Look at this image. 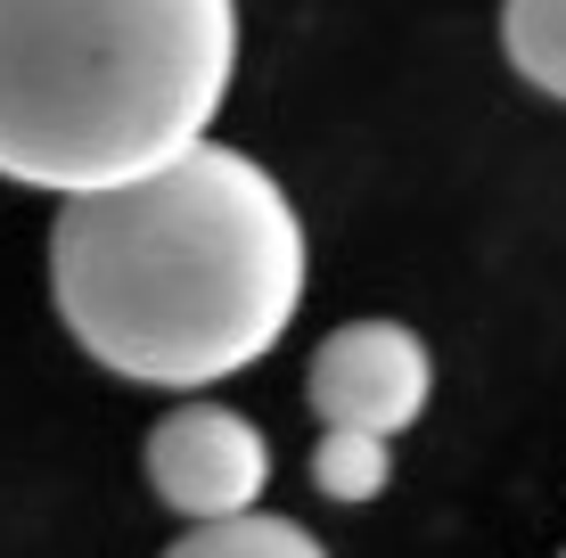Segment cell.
Segmentation results:
<instances>
[{"label":"cell","instance_id":"obj_1","mask_svg":"<svg viewBox=\"0 0 566 558\" xmlns=\"http://www.w3.org/2000/svg\"><path fill=\"white\" fill-rule=\"evenodd\" d=\"M50 296L99 370L198 394L296 329L304 222L247 148L198 140L124 189L57 206Z\"/></svg>","mask_w":566,"mask_h":558},{"label":"cell","instance_id":"obj_2","mask_svg":"<svg viewBox=\"0 0 566 558\" xmlns=\"http://www.w3.org/2000/svg\"><path fill=\"white\" fill-rule=\"evenodd\" d=\"M239 74V0H0V181L99 198L189 157Z\"/></svg>","mask_w":566,"mask_h":558},{"label":"cell","instance_id":"obj_3","mask_svg":"<svg viewBox=\"0 0 566 558\" xmlns=\"http://www.w3.org/2000/svg\"><path fill=\"white\" fill-rule=\"evenodd\" d=\"M148 485L156 502L189 526H222V517L263 509L271 485V444L247 411L230 402H172L148 428Z\"/></svg>","mask_w":566,"mask_h":558},{"label":"cell","instance_id":"obj_4","mask_svg":"<svg viewBox=\"0 0 566 558\" xmlns=\"http://www.w3.org/2000/svg\"><path fill=\"white\" fill-rule=\"evenodd\" d=\"M304 394L321 428H354V435L395 444L402 428H419L427 394H436V354L402 320H345V329L321 337Z\"/></svg>","mask_w":566,"mask_h":558},{"label":"cell","instance_id":"obj_5","mask_svg":"<svg viewBox=\"0 0 566 558\" xmlns=\"http://www.w3.org/2000/svg\"><path fill=\"white\" fill-rule=\"evenodd\" d=\"M165 558H328V543L296 517L247 509V517H222V526H189Z\"/></svg>","mask_w":566,"mask_h":558},{"label":"cell","instance_id":"obj_6","mask_svg":"<svg viewBox=\"0 0 566 558\" xmlns=\"http://www.w3.org/2000/svg\"><path fill=\"white\" fill-rule=\"evenodd\" d=\"M501 50L534 91L566 99V0H501Z\"/></svg>","mask_w":566,"mask_h":558},{"label":"cell","instance_id":"obj_7","mask_svg":"<svg viewBox=\"0 0 566 558\" xmlns=\"http://www.w3.org/2000/svg\"><path fill=\"white\" fill-rule=\"evenodd\" d=\"M312 485H321L328 502H345V509L378 502V493L395 485V444L354 435V428H321V444H312Z\"/></svg>","mask_w":566,"mask_h":558},{"label":"cell","instance_id":"obj_8","mask_svg":"<svg viewBox=\"0 0 566 558\" xmlns=\"http://www.w3.org/2000/svg\"><path fill=\"white\" fill-rule=\"evenodd\" d=\"M558 558H566V550H558Z\"/></svg>","mask_w":566,"mask_h":558}]
</instances>
